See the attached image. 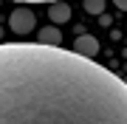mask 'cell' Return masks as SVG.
I'll return each mask as SVG.
<instances>
[{
  "label": "cell",
  "mask_w": 127,
  "mask_h": 124,
  "mask_svg": "<svg viewBox=\"0 0 127 124\" xmlns=\"http://www.w3.org/2000/svg\"><path fill=\"white\" fill-rule=\"evenodd\" d=\"M0 42H3V28H0Z\"/></svg>",
  "instance_id": "obj_9"
},
{
  "label": "cell",
  "mask_w": 127,
  "mask_h": 124,
  "mask_svg": "<svg viewBox=\"0 0 127 124\" xmlns=\"http://www.w3.org/2000/svg\"><path fill=\"white\" fill-rule=\"evenodd\" d=\"M88 14H104V0H85Z\"/></svg>",
  "instance_id": "obj_6"
},
{
  "label": "cell",
  "mask_w": 127,
  "mask_h": 124,
  "mask_svg": "<svg viewBox=\"0 0 127 124\" xmlns=\"http://www.w3.org/2000/svg\"><path fill=\"white\" fill-rule=\"evenodd\" d=\"M14 3H57V0H14Z\"/></svg>",
  "instance_id": "obj_7"
},
{
  "label": "cell",
  "mask_w": 127,
  "mask_h": 124,
  "mask_svg": "<svg viewBox=\"0 0 127 124\" xmlns=\"http://www.w3.org/2000/svg\"><path fill=\"white\" fill-rule=\"evenodd\" d=\"M40 42H45V45H62V34H59V28L57 25L40 28Z\"/></svg>",
  "instance_id": "obj_5"
},
{
  "label": "cell",
  "mask_w": 127,
  "mask_h": 124,
  "mask_svg": "<svg viewBox=\"0 0 127 124\" xmlns=\"http://www.w3.org/2000/svg\"><path fill=\"white\" fill-rule=\"evenodd\" d=\"M9 28L14 34H20V37H26V34H31L37 28V17L31 9H14L11 17H9Z\"/></svg>",
  "instance_id": "obj_2"
},
{
  "label": "cell",
  "mask_w": 127,
  "mask_h": 124,
  "mask_svg": "<svg viewBox=\"0 0 127 124\" xmlns=\"http://www.w3.org/2000/svg\"><path fill=\"white\" fill-rule=\"evenodd\" d=\"M0 124H127V82L62 45L0 42Z\"/></svg>",
  "instance_id": "obj_1"
},
{
  "label": "cell",
  "mask_w": 127,
  "mask_h": 124,
  "mask_svg": "<svg viewBox=\"0 0 127 124\" xmlns=\"http://www.w3.org/2000/svg\"><path fill=\"white\" fill-rule=\"evenodd\" d=\"M48 17H51V23H68V20H71V6H68V0L48 3Z\"/></svg>",
  "instance_id": "obj_4"
},
{
  "label": "cell",
  "mask_w": 127,
  "mask_h": 124,
  "mask_svg": "<svg viewBox=\"0 0 127 124\" xmlns=\"http://www.w3.org/2000/svg\"><path fill=\"white\" fill-rule=\"evenodd\" d=\"M113 3H116V6H119L122 11H127V0H113Z\"/></svg>",
  "instance_id": "obj_8"
},
{
  "label": "cell",
  "mask_w": 127,
  "mask_h": 124,
  "mask_svg": "<svg viewBox=\"0 0 127 124\" xmlns=\"http://www.w3.org/2000/svg\"><path fill=\"white\" fill-rule=\"evenodd\" d=\"M71 51H76L79 56H88V59H93L96 54H99V40L93 37V34H82V37L73 40V48Z\"/></svg>",
  "instance_id": "obj_3"
}]
</instances>
